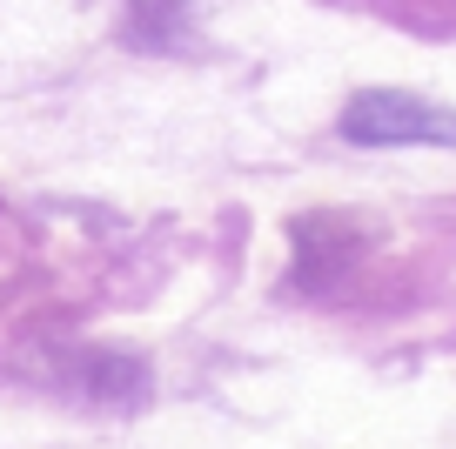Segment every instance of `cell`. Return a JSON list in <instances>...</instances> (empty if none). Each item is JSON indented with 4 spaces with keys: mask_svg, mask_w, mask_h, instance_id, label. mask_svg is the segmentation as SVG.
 <instances>
[{
    "mask_svg": "<svg viewBox=\"0 0 456 449\" xmlns=\"http://www.w3.org/2000/svg\"><path fill=\"white\" fill-rule=\"evenodd\" d=\"M342 141H362V148H416V141L456 148V114L423 94H403V87H362L342 108Z\"/></svg>",
    "mask_w": 456,
    "mask_h": 449,
    "instance_id": "6da1fadb",
    "label": "cell"
}]
</instances>
